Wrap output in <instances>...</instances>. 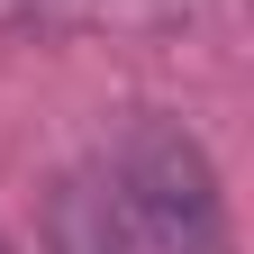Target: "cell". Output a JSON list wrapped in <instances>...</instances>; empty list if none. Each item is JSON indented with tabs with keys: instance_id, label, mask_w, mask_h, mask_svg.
Wrapping results in <instances>:
<instances>
[{
	"instance_id": "obj_2",
	"label": "cell",
	"mask_w": 254,
	"mask_h": 254,
	"mask_svg": "<svg viewBox=\"0 0 254 254\" xmlns=\"http://www.w3.org/2000/svg\"><path fill=\"white\" fill-rule=\"evenodd\" d=\"M55 254H136V236H127V218H118L109 190L73 182L55 200Z\"/></svg>"
},
{
	"instance_id": "obj_3",
	"label": "cell",
	"mask_w": 254,
	"mask_h": 254,
	"mask_svg": "<svg viewBox=\"0 0 254 254\" xmlns=\"http://www.w3.org/2000/svg\"><path fill=\"white\" fill-rule=\"evenodd\" d=\"M0 254H9V245H0Z\"/></svg>"
},
{
	"instance_id": "obj_1",
	"label": "cell",
	"mask_w": 254,
	"mask_h": 254,
	"mask_svg": "<svg viewBox=\"0 0 254 254\" xmlns=\"http://www.w3.org/2000/svg\"><path fill=\"white\" fill-rule=\"evenodd\" d=\"M127 209L154 236V254H227V200L200 136H182L173 118H145L127 145Z\"/></svg>"
}]
</instances>
